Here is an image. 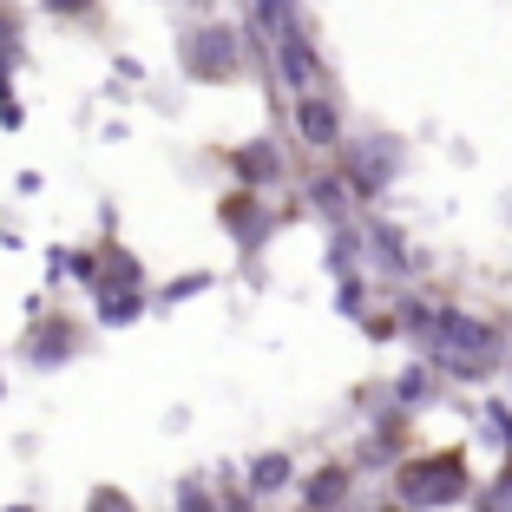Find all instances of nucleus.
I'll return each mask as SVG.
<instances>
[{
  "mask_svg": "<svg viewBox=\"0 0 512 512\" xmlns=\"http://www.w3.org/2000/svg\"><path fill=\"white\" fill-rule=\"evenodd\" d=\"M302 125H309V138H316V145H329V138H335V112H329V106H316V99L302 106Z\"/></svg>",
  "mask_w": 512,
  "mask_h": 512,
  "instance_id": "f257e3e1",
  "label": "nucleus"
}]
</instances>
